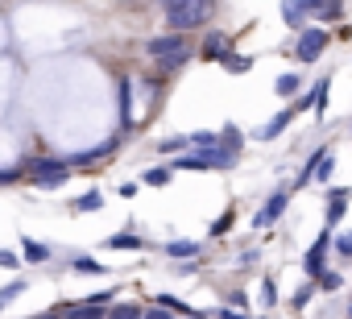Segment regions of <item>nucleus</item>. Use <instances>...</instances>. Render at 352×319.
Segmentation results:
<instances>
[{
    "instance_id": "obj_1",
    "label": "nucleus",
    "mask_w": 352,
    "mask_h": 319,
    "mask_svg": "<svg viewBox=\"0 0 352 319\" xmlns=\"http://www.w3.org/2000/svg\"><path fill=\"white\" fill-rule=\"evenodd\" d=\"M236 162V149L232 145H216V149H195L179 157V170H228Z\"/></svg>"
},
{
    "instance_id": "obj_2",
    "label": "nucleus",
    "mask_w": 352,
    "mask_h": 319,
    "mask_svg": "<svg viewBox=\"0 0 352 319\" xmlns=\"http://www.w3.org/2000/svg\"><path fill=\"white\" fill-rule=\"evenodd\" d=\"M212 17V0H191V5H179V9H166V25L174 34H187V30H199L204 21Z\"/></svg>"
},
{
    "instance_id": "obj_3",
    "label": "nucleus",
    "mask_w": 352,
    "mask_h": 319,
    "mask_svg": "<svg viewBox=\"0 0 352 319\" xmlns=\"http://www.w3.org/2000/svg\"><path fill=\"white\" fill-rule=\"evenodd\" d=\"M183 50H191V42H187L183 34H174V30L162 34V38H149V42H145V54H149L153 63H157V58H170V54H183Z\"/></svg>"
},
{
    "instance_id": "obj_4",
    "label": "nucleus",
    "mask_w": 352,
    "mask_h": 319,
    "mask_svg": "<svg viewBox=\"0 0 352 319\" xmlns=\"http://www.w3.org/2000/svg\"><path fill=\"white\" fill-rule=\"evenodd\" d=\"M323 46H327V30H302L298 34V46H294V58L298 63H315L319 54H323Z\"/></svg>"
},
{
    "instance_id": "obj_5",
    "label": "nucleus",
    "mask_w": 352,
    "mask_h": 319,
    "mask_svg": "<svg viewBox=\"0 0 352 319\" xmlns=\"http://www.w3.org/2000/svg\"><path fill=\"white\" fill-rule=\"evenodd\" d=\"M286 204H290V195H286V191H274V195L265 199V208L253 216V228H270V224H278L282 212H286Z\"/></svg>"
},
{
    "instance_id": "obj_6",
    "label": "nucleus",
    "mask_w": 352,
    "mask_h": 319,
    "mask_svg": "<svg viewBox=\"0 0 352 319\" xmlns=\"http://www.w3.org/2000/svg\"><path fill=\"white\" fill-rule=\"evenodd\" d=\"M25 170H30V179H42V175H58V170H75V166H71V157H30Z\"/></svg>"
},
{
    "instance_id": "obj_7",
    "label": "nucleus",
    "mask_w": 352,
    "mask_h": 319,
    "mask_svg": "<svg viewBox=\"0 0 352 319\" xmlns=\"http://www.w3.org/2000/svg\"><path fill=\"white\" fill-rule=\"evenodd\" d=\"M294 116H298V104H290V108H282V112H278L274 120H265V124L257 129V141H274V137H282V129H286V124H290Z\"/></svg>"
},
{
    "instance_id": "obj_8",
    "label": "nucleus",
    "mask_w": 352,
    "mask_h": 319,
    "mask_svg": "<svg viewBox=\"0 0 352 319\" xmlns=\"http://www.w3.org/2000/svg\"><path fill=\"white\" fill-rule=\"evenodd\" d=\"M327 245H331V228H323V232H319V241L311 245V253H307V261H302V270H307L311 278H319V274H323V253H327Z\"/></svg>"
},
{
    "instance_id": "obj_9",
    "label": "nucleus",
    "mask_w": 352,
    "mask_h": 319,
    "mask_svg": "<svg viewBox=\"0 0 352 319\" xmlns=\"http://www.w3.org/2000/svg\"><path fill=\"white\" fill-rule=\"evenodd\" d=\"M348 187H336L331 195H327V228H336L340 220H344V212H348Z\"/></svg>"
},
{
    "instance_id": "obj_10",
    "label": "nucleus",
    "mask_w": 352,
    "mask_h": 319,
    "mask_svg": "<svg viewBox=\"0 0 352 319\" xmlns=\"http://www.w3.org/2000/svg\"><path fill=\"white\" fill-rule=\"evenodd\" d=\"M199 253H204L199 241H166V257H174V261H191Z\"/></svg>"
},
{
    "instance_id": "obj_11",
    "label": "nucleus",
    "mask_w": 352,
    "mask_h": 319,
    "mask_svg": "<svg viewBox=\"0 0 352 319\" xmlns=\"http://www.w3.org/2000/svg\"><path fill=\"white\" fill-rule=\"evenodd\" d=\"M112 149H116V141L96 145V149H83V153H71V166H91V162H100V157H108Z\"/></svg>"
},
{
    "instance_id": "obj_12",
    "label": "nucleus",
    "mask_w": 352,
    "mask_h": 319,
    "mask_svg": "<svg viewBox=\"0 0 352 319\" xmlns=\"http://www.w3.org/2000/svg\"><path fill=\"white\" fill-rule=\"evenodd\" d=\"M228 50H232V42L224 38V34H208V42H204V58H228Z\"/></svg>"
},
{
    "instance_id": "obj_13",
    "label": "nucleus",
    "mask_w": 352,
    "mask_h": 319,
    "mask_svg": "<svg viewBox=\"0 0 352 319\" xmlns=\"http://www.w3.org/2000/svg\"><path fill=\"white\" fill-rule=\"evenodd\" d=\"M116 96H120V124L129 129V124H133V79H120Z\"/></svg>"
},
{
    "instance_id": "obj_14",
    "label": "nucleus",
    "mask_w": 352,
    "mask_h": 319,
    "mask_svg": "<svg viewBox=\"0 0 352 319\" xmlns=\"http://www.w3.org/2000/svg\"><path fill=\"white\" fill-rule=\"evenodd\" d=\"M71 208H75V212H83V216H87V212H100V208H104V191H100V187H91V191H83Z\"/></svg>"
},
{
    "instance_id": "obj_15",
    "label": "nucleus",
    "mask_w": 352,
    "mask_h": 319,
    "mask_svg": "<svg viewBox=\"0 0 352 319\" xmlns=\"http://www.w3.org/2000/svg\"><path fill=\"white\" fill-rule=\"evenodd\" d=\"M108 249H120V253H137V249H145V241L137 236V232H116V236H108Z\"/></svg>"
},
{
    "instance_id": "obj_16",
    "label": "nucleus",
    "mask_w": 352,
    "mask_h": 319,
    "mask_svg": "<svg viewBox=\"0 0 352 319\" xmlns=\"http://www.w3.org/2000/svg\"><path fill=\"white\" fill-rule=\"evenodd\" d=\"M170 179H174V166H149L145 170V187H170Z\"/></svg>"
},
{
    "instance_id": "obj_17",
    "label": "nucleus",
    "mask_w": 352,
    "mask_h": 319,
    "mask_svg": "<svg viewBox=\"0 0 352 319\" xmlns=\"http://www.w3.org/2000/svg\"><path fill=\"white\" fill-rule=\"evenodd\" d=\"M302 17H307V9H302V0H282V21H286L290 30H294V25H298Z\"/></svg>"
},
{
    "instance_id": "obj_18",
    "label": "nucleus",
    "mask_w": 352,
    "mask_h": 319,
    "mask_svg": "<svg viewBox=\"0 0 352 319\" xmlns=\"http://www.w3.org/2000/svg\"><path fill=\"white\" fill-rule=\"evenodd\" d=\"M187 58H191V50H183V54H170V58H157V75H174L179 67H187Z\"/></svg>"
},
{
    "instance_id": "obj_19",
    "label": "nucleus",
    "mask_w": 352,
    "mask_h": 319,
    "mask_svg": "<svg viewBox=\"0 0 352 319\" xmlns=\"http://www.w3.org/2000/svg\"><path fill=\"white\" fill-rule=\"evenodd\" d=\"M216 145H224V133H208L204 129V133L191 137V149H216Z\"/></svg>"
},
{
    "instance_id": "obj_20",
    "label": "nucleus",
    "mask_w": 352,
    "mask_h": 319,
    "mask_svg": "<svg viewBox=\"0 0 352 319\" xmlns=\"http://www.w3.org/2000/svg\"><path fill=\"white\" fill-rule=\"evenodd\" d=\"M67 179H71V170H58V175H42V179H34V187L54 191V187H67Z\"/></svg>"
},
{
    "instance_id": "obj_21",
    "label": "nucleus",
    "mask_w": 352,
    "mask_h": 319,
    "mask_svg": "<svg viewBox=\"0 0 352 319\" xmlns=\"http://www.w3.org/2000/svg\"><path fill=\"white\" fill-rule=\"evenodd\" d=\"M71 270H75V274H104V265H100L96 257H83V253L71 257Z\"/></svg>"
},
{
    "instance_id": "obj_22",
    "label": "nucleus",
    "mask_w": 352,
    "mask_h": 319,
    "mask_svg": "<svg viewBox=\"0 0 352 319\" xmlns=\"http://www.w3.org/2000/svg\"><path fill=\"white\" fill-rule=\"evenodd\" d=\"M108 319H145V311H141L137 302H120V307L108 311Z\"/></svg>"
},
{
    "instance_id": "obj_23",
    "label": "nucleus",
    "mask_w": 352,
    "mask_h": 319,
    "mask_svg": "<svg viewBox=\"0 0 352 319\" xmlns=\"http://www.w3.org/2000/svg\"><path fill=\"white\" fill-rule=\"evenodd\" d=\"M224 67H228L232 75H245V71L253 67V58H249V54H232V50H228V58H224Z\"/></svg>"
},
{
    "instance_id": "obj_24",
    "label": "nucleus",
    "mask_w": 352,
    "mask_h": 319,
    "mask_svg": "<svg viewBox=\"0 0 352 319\" xmlns=\"http://www.w3.org/2000/svg\"><path fill=\"white\" fill-rule=\"evenodd\" d=\"M232 224H236V212H232V208H228V212H220V216H216V220H212V236H224V232H228V228H232Z\"/></svg>"
},
{
    "instance_id": "obj_25",
    "label": "nucleus",
    "mask_w": 352,
    "mask_h": 319,
    "mask_svg": "<svg viewBox=\"0 0 352 319\" xmlns=\"http://www.w3.org/2000/svg\"><path fill=\"white\" fill-rule=\"evenodd\" d=\"M315 286H319V290H327V294H331V290H340V286H344V278H340V274H336V270H323V274H319V278H315Z\"/></svg>"
},
{
    "instance_id": "obj_26",
    "label": "nucleus",
    "mask_w": 352,
    "mask_h": 319,
    "mask_svg": "<svg viewBox=\"0 0 352 319\" xmlns=\"http://www.w3.org/2000/svg\"><path fill=\"white\" fill-rule=\"evenodd\" d=\"M298 83H302V75H282V79L274 83V91H278V96H294Z\"/></svg>"
},
{
    "instance_id": "obj_27",
    "label": "nucleus",
    "mask_w": 352,
    "mask_h": 319,
    "mask_svg": "<svg viewBox=\"0 0 352 319\" xmlns=\"http://www.w3.org/2000/svg\"><path fill=\"white\" fill-rule=\"evenodd\" d=\"M187 145H191V137H170V141H157V149H162V153H187Z\"/></svg>"
},
{
    "instance_id": "obj_28",
    "label": "nucleus",
    "mask_w": 352,
    "mask_h": 319,
    "mask_svg": "<svg viewBox=\"0 0 352 319\" xmlns=\"http://www.w3.org/2000/svg\"><path fill=\"white\" fill-rule=\"evenodd\" d=\"M311 96H315V116H323V108H327V79H323V83H315V87H311Z\"/></svg>"
},
{
    "instance_id": "obj_29",
    "label": "nucleus",
    "mask_w": 352,
    "mask_h": 319,
    "mask_svg": "<svg viewBox=\"0 0 352 319\" xmlns=\"http://www.w3.org/2000/svg\"><path fill=\"white\" fill-rule=\"evenodd\" d=\"M50 257V249L46 245H38V241H25V261H46Z\"/></svg>"
},
{
    "instance_id": "obj_30",
    "label": "nucleus",
    "mask_w": 352,
    "mask_h": 319,
    "mask_svg": "<svg viewBox=\"0 0 352 319\" xmlns=\"http://www.w3.org/2000/svg\"><path fill=\"white\" fill-rule=\"evenodd\" d=\"M331 170H336V157H331V149L319 157V166H315V179H331Z\"/></svg>"
},
{
    "instance_id": "obj_31",
    "label": "nucleus",
    "mask_w": 352,
    "mask_h": 319,
    "mask_svg": "<svg viewBox=\"0 0 352 319\" xmlns=\"http://www.w3.org/2000/svg\"><path fill=\"white\" fill-rule=\"evenodd\" d=\"M21 290H25V282H9L5 290H0V307H9V302H13V298L21 294Z\"/></svg>"
},
{
    "instance_id": "obj_32",
    "label": "nucleus",
    "mask_w": 352,
    "mask_h": 319,
    "mask_svg": "<svg viewBox=\"0 0 352 319\" xmlns=\"http://www.w3.org/2000/svg\"><path fill=\"white\" fill-rule=\"evenodd\" d=\"M261 302H265V307H274V302H278V286H274V278H265V282H261Z\"/></svg>"
},
{
    "instance_id": "obj_33",
    "label": "nucleus",
    "mask_w": 352,
    "mask_h": 319,
    "mask_svg": "<svg viewBox=\"0 0 352 319\" xmlns=\"http://www.w3.org/2000/svg\"><path fill=\"white\" fill-rule=\"evenodd\" d=\"M336 253H340V257H352V232H340V236H336Z\"/></svg>"
},
{
    "instance_id": "obj_34",
    "label": "nucleus",
    "mask_w": 352,
    "mask_h": 319,
    "mask_svg": "<svg viewBox=\"0 0 352 319\" xmlns=\"http://www.w3.org/2000/svg\"><path fill=\"white\" fill-rule=\"evenodd\" d=\"M311 294H315V286H311V282H307V286H298V290H294V307H307V302H311Z\"/></svg>"
},
{
    "instance_id": "obj_35",
    "label": "nucleus",
    "mask_w": 352,
    "mask_h": 319,
    "mask_svg": "<svg viewBox=\"0 0 352 319\" xmlns=\"http://www.w3.org/2000/svg\"><path fill=\"white\" fill-rule=\"evenodd\" d=\"M157 302H162V307H170V311H191V307H187L183 298H174V294H162Z\"/></svg>"
},
{
    "instance_id": "obj_36",
    "label": "nucleus",
    "mask_w": 352,
    "mask_h": 319,
    "mask_svg": "<svg viewBox=\"0 0 352 319\" xmlns=\"http://www.w3.org/2000/svg\"><path fill=\"white\" fill-rule=\"evenodd\" d=\"M224 145L241 149V129H236V124H228V129H224Z\"/></svg>"
},
{
    "instance_id": "obj_37",
    "label": "nucleus",
    "mask_w": 352,
    "mask_h": 319,
    "mask_svg": "<svg viewBox=\"0 0 352 319\" xmlns=\"http://www.w3.org/2000/svg\"><path fill=\"white\" fill-rule=\"evenodd\" d=\"M17 179H21V166H5V170H0V183H5V187L17 183Z\"/></svg>"
},
{
    "instance_id": "obj_38",
    "label": "nucleus",
    "mask_w": 352,
    "mask_h": 319,
    "mask_svg": "<svg viewBox=\"0 0 352 319\" xmlns=\"http://www.w3.org/2000/svg\"><path fill=\"white\" fill-rule=\"evenodd\" d=\"M319 13H323V17H327V21H336V17H340V0H327V5H323V9H319Z\"/></svg>"
},
{
    "instance_id": "obj_39",
    "label": "nucleus",
    "mask_w": 352,
    "mask_h": 319,
    "mask_svg": "<svg viewBox=\"0 0 352 319\" xmlns=\"http://www.w3.org/2000/svg\"><path fill=\"white\" fill-rule=\"evenodd\" d=\"M145 319H170V307H162V302H157V307H149V311H145Z\"/></svg>"
},
{
    "instance_id": "obj_40",
    "label": "nucleus",
    "mask_w": 352,
    "mask_h": 319,
    "mask_svg": "<svg viewBox=\"0 0 352 319\" xmlns=\"http://www.w3.org/2000/svg\"><path fill=\"white\" fill-rule=\"evenodd\" d=\"M0 265H5V270H17V253L5 249V253H0Z\"/></svg>"
},
{
    "instance_id": "obj_41",
    "label": "nucleus",
    "mask_w": 352,
    "mask_h": 319,
    "mask_svg": "<svg viewBox=\"0 0 352 319\" xmlns=\"http://www.w3.org/2000/svg\"><path fill=\"white\" fill-rule=\"evenodd\" d=\"M220 319H249V315H241V311H232V307H224V311H220Z\"/></svg>"
},
{
    "instance_id": "obj_42",
    "label": "nucleus",
    "mask_w": 352,
    "mask_h": 319,
    "mask_svg": "<svg viewBox=\"0 0 352 319\" xmlns=\"http://www.w3.org/2000/svg\"><path fill=\"white\" fill-rule=\"evenodd\" d=\"M179 5H191V0H162V9H179Z\"/></svg>"
},
{
    "instance_id": "obj_43",
    "label": "nucleus",
    "mask_w": 352,
    "mask_h": 319,
    "mask_svg": "<svg viewBox=\"0 0 352 319\" xmlns=\"http://www.w3.org/2000/svg\"><path fill=\"white\" fill-rule=\"evenodd\" d=\"M38 319H58V315H38Z\"/></svg>"
},
{
    "instance_id": "obj_44",
    "label": "nucleus",
    "mask_w": 352,
    "mask_h": 319,
    "mask_svg": "<svg viewBox=\"0 0 352 319\" xmlns=\"http://www.w3.org/2000/svg\"><path fill=\"white\" fill-rule=\"evenodd\" d=\"M191 319H208V315H191Z\"/></svg>"
},
{
    "instance_id": "obj_45",
    "label": "nucleus",
    "mask_w": 352,
    "mask_h": 319,
    "mask_svg": "<svg viewBox=\"0 0 352 319\" xmlns=\"http://www.w3.org/2000/svg\"><path fill=\"white\" fill-rule=\"evenodd\" d=\"M348 319H352V302H348Z\"/></svg>"
}]
</instances>
